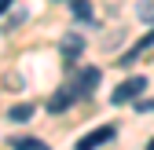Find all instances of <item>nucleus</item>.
Returning a JSON list of instances; mask_svg holds the SVG:
<instances>
[{
  "label": "nucleus",
  "instance_id": "f03ea898",
  "mask_svg": "<svg viewBox=\"0 0 154 150\" xmlns=\"http://www.w3.org/2000/svg\"><path fill=\"white\" fill-rule=\"evenodd\" d=\"M143 88H147V77H128V81H121L118 88H114V95H110V103H128V99H136V95H143Z\"/></svg>",
  "mask_w": 154,
  "mask_h": 150
},
{
  "label": "nucleus",
  "instance_id": "1a4fd4ad",
  "mask_svg": "<svg viewBox=\"0 0 154 150\" xmlns=\"http://www.w3.org/2000/svg\"><path fill=\"white\" fill-rule=\"evenodd\" d=\"M73 15H77V18H88V15H92L88 0H73Z\"/></svg>",
  "mask_w": 154,
  "mask_h": 150
},
{
  "label": "nucleus",
  "instance_id": "9b49d317",
  "mask_svg": "<svg viewBox=\"0 0 154 150\" xmlns=\"http://www.w3.org/2000/svg\"><path fill=\"white\" fill-rule=\"evenodd\" d=\"M11 4H15V0H0V15H4V11H8Z\"/></svg>",
  "mask_w": 154,
  "mask_h": 150
},
{
  "label": "nucleus",
  "instance_id": "9d476101",
  "mask_svg": "<svg viewBox=\"0 0 154 150\" xmlns=\"http://www.w3.org/2000/svg\"><path fill=\"white\" fill-rule=\"evenodd\" d=\"M143 48H154V29H150L143 40H140V48H136V51H143ZM136 51H132V55H136ZM132 55H125V59H132Z\"/></svg>",
  "mask_w": 154,
  "mask_h": 150
},
{
  "label": "nucleus",
  "instance_id": "f8f14e48",
  "mask_svg": "<svg viewBox=\"0 0 154 150\" xmlns=\"http://www.w3.org/2000/svg\"><path fill=\"white\" fill-rule=\"evenodd\" d=\"M147 150H154V139H150V143H147Z\"/></svg>",
  "mask_w": 154,
  "mask_h": 150
},
{
  "label": "nucleus",
  "instance_id": "0eeeda50",
  "mask_svg": "<svg viewBox=\"0 0 154 150\" xmlns=\"http://www.w3.org/2000/svg\"><path fill=\"white\" fill-rule=\"evenodd\" d=\"M33 117V106L26 103V106H11V121H29Z\"/></svg>",
  "mask_w": 154,
  "mask_h": 150
},
{
  "label": "nucleus",
  "instance_id": "7ed1b4c3",
  "mask_svg": "<svg viewBox=\"0 0 154 150\" xmlns=\"http://www.w3.org/2000/svg\"><path fill=\"white\" fill-rule=\"evenodd\" d=\"M77 99H81V95H77V88H73V81H66L59 92H55V95L48 99V110H51V114H63V110H70Z\"/></svg>",
  "mask_w": 154,
  "mask_h": 150
},
{
  "label": "nucleus",
  "instance_id": "39448f33",
  "mask_svg": "<svg viewBox=\"0 0 154 150\" xmlns=\"http://www.w3.org/2000/svg\"><path fill=\"white\" fill-rule=\"evenodd\" d=\"M81 51H85V40H81L77 33H66V37H63V59H66V62H73Z\"/></svg>",
  "mask_w": 154,
  "mask_h": 150
},
{
  "label": "nucleus",
  "instance_id": "f257e3e1",
  "mask_svg": "<svg viewBox=\"0 0 154 150\" xmlns=\"http://www.w3.org/2000/svg\"><path fill=\"white\" fill-rule=\"evenodd\" d=\"M114 136H118V128H114V124H99L95 132H88V136L77 139V150H99V146H103V143H110Z\"/></svg>",
  "mask_w": 154,
  "mask_h": 150
},
{
  "label": "nucleus",
  "instance_id": "20e7f679",
  "mask_svg": "<svg viewBox=\"0 0 154 150\" xmlns=\"http://www.w3.org/2000/svg\"><path fill=\"white\" fill-rule=\"evenodd\" d=\"M70 81H73V88H77V95L85 99L88 92H95V84H99V70H95V66H85V70H77Z\"/></svg>",
  "mask_w": 154,
  "mask_h": 150
},
{
  "label": "nucleus",
  "instance_id": "423d86ee",
  "mask_svg": "<svg viewBox=\"0 0 154 150\" xmlns=\"http://www.w3.org/2000/svg\"><path fill=\"white\" fill-rule=\"evenodd\" d=\"M136 15H140L143 26H154V0H143V4L136 8Z\"/></svg>",
  "mask_w": 154,
  "mask_h": 150
},
{
  "label": "nucleus",
  "instance_id": "6e6552de",
  "mask_svg": "<svg viewBox=\"0 0 154 150\" xmlns=\"http://www.w3.org/2000/svg\"><path fill=\"white\" fill-rule=\"evenodd\" d=\"M15 150H48L41 139H15Z\"/></svg>",
  "mask_w": 154,
  "mask_h": 150
}]
</instances>
